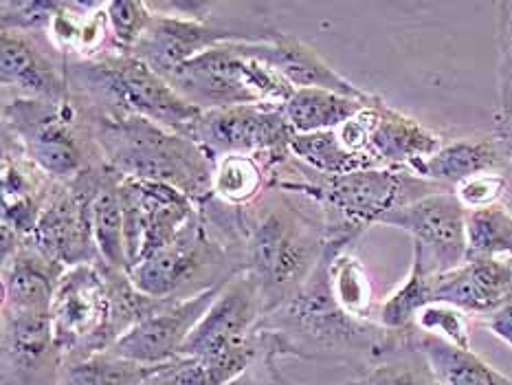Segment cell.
Instances as JSON below:
<instances>
[{
  "instance_id": "obj_14",
  "label": "cell",
  "mask_w": 512,
  "mask_h": 385,
  "mask_svg": "<svg viewBox=\"0 0 512 385\" xmlns=\"http://www.w3.org/2000/svg\"><path fill=\"white\" fill-rule=\"evenodd\" d=\"M0 80L3 102L36 99L64 104L71 99L66 55L47 33H0Z\"/></svg>"
},
{
  "instance_id": "obj_28",
  "label": "cell",
  "mask_w": 512,
  "mask_h": 385,
  "mask_svg": "<svg viewBox=\"0 0 512 385\" xmlns=\"http://www.w3.org/2000/svg\"><path fill=\"white\" fill-rule=\"evenodd\" d=\"M121 179H124V176L110 170L106 165L102 183H99L91 205V223L102 264L115 271L128 273L124 207H121Z\"/></svg>"
},
{
  "instance_id": "obj_24",
  "label": "cell",
  "mask_w": 512,
  "mask_h": 385,
  "mask_svg": "<svg viewBox=\"0 0 512 385\" xmlns=\"http://www.w3.org/2000/svg\"><path fill=\"white\" fill-rule=\"evenodd\" d=\"M141 198L143 218V249L141 260L150 258L176 238L189 220L198 212V203L178 192L176 187L154 181H135ZM137 262V264H139Z\"/></svg>"
},
{
  "instance_id": "obj_34",
  "label": "cell",
  "mask_w": 512,
  "mask_h": 385,
  "mask_svg": "<svg viewBox=\"0 0 512 385\" xmlns=\"http://www.w3.org/2000/svg\"><path fill=\"white\" fill-rule=\"evenodd\" d=\"M157 366L117 357L113 352H99L73 363H64L60 385H146Z\"/></svg>"
},
{
  "instance_id": "obj_33",
  "label": "cell",
  "mask_w": 512,
  "mask_h": 385,
  "mask_svg": "<svg viewBox=\"0 0 512 385\" xmlns=\"http://www.w3.org/2000/svg\"><path fill=\"white\" fill-rule=\"evenodd\" d=\"M512 258V209L506 203L466 212V260Z\"/></svg>"
},
{
  "instance_id": "obj_22",
  "label": "cell",
  "mask_w": 512,
  "mask_h": 385,
  "mask_svg": "<svg viewBox=\"0 0 512 385\" xmlns=\"http://www.w3.org/2000/svg\"><path fill=\"white\" fill-rule=\"evenodd\" d=\"M508 161L502 143L493 135L462 137L447 141L431 159L414 170L420 179H427L447 190H455L462 181L484 172H506Z\"/></svg>"
},
{
  "instance_id": "obj_7",
  "label": "cell",
  "mask_w": 512,
  "mask_h": 385,
  "mask_svg": "<svg viewBox=\"0 0 512 385\" xmlns=\"http://www.w3.org/2000/svg\"><path fill=\"white\" fill-rule=\"evenodd\" d=\"M240 271H244L242 245L218 236L198 207L170 245L141 260L128 275L141 293L181 302L227 282Z\"/></svg>"
},
{
  "instance_id": "obj_1",
  "label": "cell",
  "mask_w": 512,
  "mask_h": 385,
  "mask_svg": "<svg viewBox=\"0 0 512 385\" xmlns=\"http://www.w3.org/2000/svg\"><path fill=\"white\" fill-rule=\"evenodd\" d=\"M352 242L350 238H330L324 258L302 289L260 319L258 333L266 348L280 359L297 357L370 368L407 346V333H392L374 322H359L343 313L332 295L330 260Z\"/></svg>"
},
{
  "instance_id": "obj_41",
  "label": "cell",
  "mask_w": 512,
  "mask_h": 385,
  "mask_svg": "<svg viewBox=\"0 0 512 385\" xmlns=\"http://www.w3.org/2000/svg\"><path fill=\"white\" fill-rule=\"evenodd\" d=\"M277 361H280V357L264 346L262 355L255 359L251 366L240 374V377L229 381L227 385H293L282 377L280 370H277Z\"/></svg>"
},
{
  "instance_id": "obj_15",
  "label": "cell",
  "mask_w": 512,
  "mask_h": 385,
  "mask_svg": "<svg viewBox=\"0 0 512 385\" xmlns=\"http://www.w3.org/2000/svg\"><path fill=\"white\" fill-rule=\"evenodd\" d=\"M264 317L260 286L249 271H240L222 286V291L189 335L181 355L220 357L247 346Z\"/></svg>"
},
{
  "instance_id": "obj_4",
  "label": "cell",
  "mask_w": 512,
  "mask_h": 385,
  "mask_svg": "<svg viewBox=\"0 0 512 385\" xmlns=\"http://www.w3.org/2000/svg\"><path fill=\"white\" fill-rule=\"evenodd\" d=\"M295 176L271 174L269 187L306 196L319 207L330 238L356 240L367 227L378 225L394 209L418 198L447 190L405 168H367L341 176H326L291 157Z\"/></svg>"
},
{
  "instance_id": "obj_38",
  "label": "cell",
  "mask_w": 512,
  "mask_h": 385,
  "mask_svg": "<svg viewBox=\"0 0 512 385\" xmlns=\"http://www.w3.org/2000/svg\"><path fill=\"white\" fill-rule=\"evenodd\" d=\"M108 27L119 53H132L148 31L152 9L143 0H108L106 3Z\"/></svg>"
},
{
  "instance_id": "obj_11",
  "label": "cell",
  "mask_w": 512,
  "mask_h": 385,
  "mask_svg": "<svg viewBox=\"0 0 512 385\" xmlns=\"http://www.w3.org/2000/svg\"><path fill=\"white\" fill-rule=\"evenodd\" d=\"M293 135L295 130L280 108L231 106L200 113L187 137L194 139L214 161L244 154L264 159L273 172L277 165L291 159Z\"/></svg>"
},
{
  "instance_id": "obj_19",
  "label": "cell",
  "mask_w": 512,
  "mask_h": 385,
  "mask_svg": "<svg viewBox=\"0 0 512 385\" xmlns=\"http://www.w3.org/2000/svg\"><path fill=\"white\" fill-rule=\"evenodd\" d=\"M236 44L244 55L269 64L286 82H291L295 91H299V88H324V91L348 95L354 99H370L374 95L337 73L310 44L291 36V33L280 31L269 42Z\"/></svg>"
},
{
  "instance_id": "obj_10",
  "label": "cell",
  "mask_w": 512,
  "mask_h": 385,
  "mask_svg": "<svg viewBox=\"0 0 512 385\" xmlns=\"http://www.w3.org/2000/svg\"><path fill=\"white\" fill-rule=\"evenodd\" d=\"M51 322L64 363L113 348L119 337L110 267L97 262L66 269L51 304Z\"/></svg>"
},
{
  "instance_id": "obj_5",
  "label": "cell",
  "mask_w": 512,
  "mask_h": 385,
  "mask_svg": "<svg viewBox=\"0 0 512 385\" xmlns=\"http://www.w3.org/2000/svg\"><path fill=\"white\" fill-rule=\"evenodd\" d=\"M66 73L71 99L86 110H124L185 137L203 113L132 53H106L95 60L66 58Z\"/></svg>"
},
{
  "instance_id": "obj_3",
  "label": "cell",
  "mask_w": 512,
  "mask_h": 385,
  "mask_svg": "<svg viewBox=\"0 0 512 385\" xmlns=\"http://www.w3.org/2000/svg\"><path fill=\"white\" fill-rule=\"evenodd\" d=\"M80 110L110 170L124 179L172 185L198 205L209 201L216 161L194 139L124 110Z\"/></svg>"
},
{
  "instance_id": "obj_27",
  "label": "cell",
  "mask_w": 512,
  "mask_h": 385,
  "mask_svg": "<svg viewBox=\"0 0 512 385\" xmlns=\"http://www.w3.org/2000/svg\"><path fill=\"white\" fill-rule=\"evenodd\" d=\"M374 97L376 95H372L370 99H354L348 95L324 91V88H299L284 104L282 113L299 135L339 130L350 119L363 113L365 106L374 102Z\"/></svg>"
},
{
  "instance_id": "obj_8",
  "label": "cell",
  "mask_w": 512,
  "mask_h": 385,
  "mask_svg": "<svg viewBox=\"0 0 512 385\" xmlns=\"http://www.w3.org/2000/svg\"><path fill=\"white\" fill-rule=\"evenodd\" d=\"M163 77L178 95L203 113L231 106L282 110L295 93L291 82L269 64L244 55L236 42L207 49Z\"/></svg>"
},
{
  "instance_id": "obj_16",
  "label": "cell",
  "mask_w": 512,
  "mask_h": 385,
  "mask_svg": "<svg viewBox=\"0 0 512 385\" xmlns=\"http://www.w3.org/2000/svg\"><path fill=\"white\" fill-rule=\"evenodd\" d=\"M51 313H3V385H60Z\"/></svg>"
},
{
  "instance_id": "obj_35",
  "label": "cell",
  "mask_w": 512,
  "mask_h": 385,
  "mask_svg": "<svg viewBox=\"0 0 512 385\" xmlns=\"http://www.w3.org/2000/svg\"><path fill=\"white\" fill-rule=\"evenodd\" d=\"M350 385H440V381L429 368L427 359L411 346L409 339V346L376 361L361 374V379L352 381Z\"/></svg>"
},
{
  "instance_id": "obj_39",
  "label": "cell",
  "mask_w": 512,
  "mask_h": 385,
  "mask_svg": "<svg viewBox=\"0 0 512 385\" xmlns=\"http://www.w3.org/2000/svg\"><path fill=\"white\" fill-rule=\"evenodd\" d=\"M58 11L55 0H3L0 31L47 33Z\"/></svg>"
},
{
  "instance_id": "obj_26",
  "label": "cell",
  "mask_w": 512,
  "mask_h": 385,
  "mask_svg": "<svg viewBox=\"0 0 512 385\" xmlns=\"http://www.w3.org/2000/svg\"><path fill=\"white\" fill-rule=\"evenodd\" d=\"M411 346L427 359L440 385H512V381L486 363L473 348L453 346L449 341L420 333L414 328Z\"/></svg>"
},
{
  "instance_id": "obj_32",
  "label": "cell",
  "mask_w": 512,
  "mask_h": 385,
  "mask_svg": "<svg viewBox=\"0 0 512 385\" xmlns=\"http://www.w3.org/2000/svg\"><path fill=\"white\" fill-rule=\"evenodd\" d=\"M291 157L304 163L306 168L326 176H341L356 170L378 168L374 159L345 148L337 130L306 132V135L295 132L291 139Z\"/></svg>"
},
{
  "instance_id": "obj_25",
  "label": "cell",
  "mask_w": 512,
  "mask_h": 385,
  "mask_svg": "<svg viewBox=\"0 0 512 385\" xmlns=\"http://www.w3.org/2000/svg\"><path fill=\"white\" fill-rule=\"evenodd\" d=\"M262 337L255 330L253 339L220 357H176L154 368L146 385H227L262 355Z\"/></svg>"
},
{
  "instance_id": "obj_18",
  "label": "cell",
  "mask_w": 512,
  "mask_h": 385,
  "mask_svg": "<svg viewBox=\"0 0 512 385\" xmlns=\"http://www.w3.org/2000/svg\"><path fill=\"white\" fill-rule=\"evenodd\" d=\"M370 121V157L378 168H405L414 172L431 159L444 143V137L422 121L389 106L381 95L367 106Z\"/></svg>"
},
{
  "instance_id": "obj_9",
  "label": "cell",
  "mask_w": 512,
  "mask_h": 385,
  "mask_svg": "<svg viewBox=\"0 0 512 385\" xmlns=\"http://www.w3.org/2000/svg\"><path fill=\"white\" fill-rule=\"evenodd\" d=\"M277 33L264 3H214L205 20L154 14L132 55L168 75L207 49L227 42H269Z\"/></svg>"
},
{
  "instance_id": "obj_13",
  "label": "cell",
  "mask_w": 512,
  "mask_h": 385,
  "mask_svg": "<svg viewBox=\"0 0 512 385\" xmlns=\"http://www.w3.org/2000/svg\"><path fill=\"white\" fill-rule=\"evenodd\" d=\"M378 225L407 231L433 275L453 271L466 262V207L453 190L433 192L394 209Z\"/></svg>"
},
{
  "instance_id": "obj_31",
  "label": "cell",
  "mask_w": 512,
  "mask_h": 385,
  "mask_svg": "<svg viewBox=\"0 0 512 385\" xmlns=\"http://www.w3.org/2000/svg\"><path fill=\"white\" fill-rule=\"evenodd\" d=\"M330 289L343 313L359 319V322L376 324V295L374 282L365 264L350 249H341L330 260L328 267Z\"/></svg>"
},
{
  "instance_id": "obj_21",
  "label": "cell",
  "mask_w": 512,
  "mask_h": 385,
  "mask_svg": "<svg viewBox=\"0 0 512 385\" xmlns=\"http://www.w3.org/2000/svg\"><path fill=\"white\" fill-rule=\"evenodd\" d=\"M64 271L33 242H22L3 260V313H51Z\"/></svg>"
},
{
  "instance_id": "obj_12",
  "label": "cell",
  "mask_w": 512,
  "mask_h": 385,
  "mask_svg": "<svg viewBox=\"0 0 512 385\" xmlns=\"http://www.w3.org/2000/svg\"><path fill=\"white\" fill-rule=\"evenodd\" d=\"M106 163L86 172L75 183H55L42 207L38 227L29 242L62 267L102 262L93 236L91 205L102 183Z\"/></svg>"
},
{
  "instance_id": "obj_23",
  "label": "cell",
  "mask_w": 512,
  "mask_h": 385,
  "mask_svg": "<svg viewBox=\"0 0 512 385\" xmlns=\"http://www.w3.org/2000/svg\"><path fill=\"white\" fill-rule=\"evenodd\" d=\"M47 36L71 60L119 53L110 36L106 3H58Z\"/></svg>"
},
{
  "instance_id": "obj_17",
  "label": "cell",
  "mask_w": 512,
  "mask_h": 385,
  "mask_svg": "<svg viewBox=\"0 0 512 385\" xmlns=\"http://www.w3.org/2000/svg\"><path fill=\"white\" fill-rule=\"evenodd\" d=\"M222 286L225 282L211 286V289L189 297V300L168 304L163 311L143 319L108 352L143 363V366H161V363L181 357L185 341L194 333L200 319L207 315Z\"/></svg>"
},
{
  "instance_id": "obj_6",
  "label": "cell",
  "mask_w": 512,
  "mask_h": 385,
  "mask_svg": "<svg viewBox=\"0 0 512 385\" xmlns=\"http://www.w3.org/2000/svg\"><path fill=\"white\" fill-rule=\"evenodd\" d=\"M3 137L55 183H75L104 165L91 121L73 99L64 104L36 99L3 102Z\"/></svg>"
},
{
  "instance_id": "obj_2",
  "label": "cell",
  "mask_w": 512,
  "mask_h": 385,
  "mask_svg": "<svg viewBox=\"0 0 512 385\" xmlns=\"http://www.w3.org/2000/svg\"><path fill=\"white\" fill-rule=\"evenodd\" d=\"M244 271L260 286L264 313L302 289L328 247L324 216L304 214L291 194L269 187L253 205L240 209Z\"/></svg>"
},
{
  "instance_id": "obj_20",
  "label": "cell",
  "mask_w": 512,
  "mask_h": 385,
  "mask_svg": "<svg viewBox=\"0 0 512 385\" xmlns=\"http://www.w3.org/2000/svg\"><path fill=\"white\" fill-rule=\"evenodd\" d=\"M512 300V258L466 260L433 275V302H447L471 317H486Z\"/></svg>"
},
{
  "instance_id": "obj_42",
  "label": "cell",
  "mask_w": 512,
  "mask_h": 385,
  "mask_svg": "<svg viewBox=\"0 0 512 385\" xmlns=\"http://www.w3.org/2000/svg\"><path fill=\"white\" fill-rule=\"evenodd\" d=\"M477 324L486 328L488 333L497 337L499 341H504V344L512 350V300L502 308H497V311H493L491 315L477 319Z\"/></svg>"
},
{
  "instance_id": "obj_29",
  "label": "cell",
  "mask_w": 512,
  "mask_h": 385,
  "mask_svg": "<svg viewBox=\"0 0 512 385\" xmlns=\"http://www.w3.org/2000/svg\"><path fill=\"white\" fill-rule=\"evenodd\" d=\"M433 302V273L414 249L407 278L378 304L376 324L392 333H405L416 324L418 313Z\"/></svg>"
},
{
  "instance_id": "obj_40",
  "label": "cell",
  "mask_w": 512,
  "mask_h": 385,
  "mask_svg": "<svg viewBox=\"0 0 512 385\" xmlns=\"http://www.w3.org/2000/svg\"><path fill=\"white\" fill-rule=\"evenodd\" d=\"M453 192L460 198V203L466 207V212L493 207L506 201L508 176L506 172L477 174V176H471V179L462 181Z\"/></svg>"
},
{
  "instance_id": "obj_43",
  "label": "cell",
  "mask_w": 512,
  "mask_h": 385,
  "mask_svg": "<svg viewBox=\"0 0 512 385\" xmlns=\"http://www.w3.org/2000/svg\"><path fill=\"white\" fill-rule=\"evenodd\" d=\"M495 137L502 143V150L506 154V161H508V170L512 168V119L506 121L502 128L495 130Z\"/></svg>"
},
{
  "instance_id": "obj_30",
  "label": "cell",
  "mask_w": 512,
  "mask_h": 385,
  "mask_svg": "<svg viewBox=\"0 0 512 385\" xmlns=\"http://www.w3.org/2000/svg\"><path fill=\"white\" fill-rule=\"evenodd\" d=\"M271 165L258 157H244V154H231L216 161L214 187L211 196L218 203L244 209L253 205L269 190Z\"/></svg>"
},
{
  "instance_id": "obj_44",
  "label": "cell",
  "mask_w": 512,
  "mask_h": 385,
  "mask_svg": "<svg viewBox=\"0 0 512 385\" xmlns=\"http://www.w3.org/2000/svg\"><path fill=\"white\" fill-rule=\"evenodd\" d=\"M506 176H508V194H506V205L512 209V168L506 170Z\"/></svg>"
},
{
  "instance_id": "obj_37",
  "label": "cell",
  "mask_w": 512,
  "mask_h": 385,
  "mask_svg": "<svg viewBox=\"0 0 512 385\" xmlns=\"http://www.w3.org/2000/svg\"><path fill=\"white\" fill-rule=\"evenodd\" d=\"M473 326H475V319L469 313H464L462 308L447 302L427 304L418 313L416 324H414V328H418L420 333L440 337L460 348H471Z\"/></svg>"
},
{
  "instance_id": "obj_36",
  "label": "cell",
  "mask_w": 512,
  "mask_h": 385,
  "mask_svg": "<svg viewBox=\"0 0 512 385\" xmlns=\"http://www.w3.org/2000/svg\"><path fill=\"white\" fill-rule=\"evenodd\" d=\"M497 106L495 130L512 119V0L497 3Z\"/></svg>"
}]
</instances>
